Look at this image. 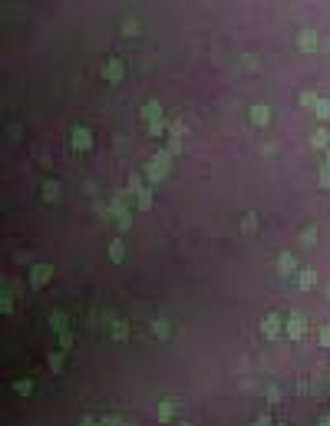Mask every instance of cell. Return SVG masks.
<instances>
[{"mask_svg": "<svg viewBox=\"0 0 330 426\" xmlns=\"http://www.w3.org/2000/svg\"><path fill=\"white\" fill-rule=\"evenodd\" d=\"M327 165H330V152H327Z\"/></svg>", "mask_w": 330, "mask_h": 426, "instance_id": "obj_27", "label": "cell"}, {"mask_svg": "<svg viewBox=\"0 0 330 426\" xmlns=\"http://www.w3.org/2000/svg\"><path fill=\"white\" fill-rule=\"evenodd\" d=\"M50 274H53V271H50L46 264H36V268L30 271V284H33V287H43V284L50 281Z\"/></svg>", "mask_w": 330, "mask_h": 426, "instance_id": "obj_6", "label": "cell"}, {"mask_svg": "<svg viewBox=\"0 0 330 426\" xmlns=\"http://www.w3.org/2000/svg\"><path fill=\"white\" fill-rule=\"evenodd\" d=\"M261 334H264V337H277V334H281V317L267 314V317H264V324H261Z\"/></svg>", "mask_w": 330, "mask_h": 426, "instance_id": "obj_5", "label": "cell"}, {"mask_svg": "<svg viewBox=\"0 0 330 426\" xmlns=\"http://www.w3.org/2000/svg\"><path fill=\"white\" fill-rule=\"evenodd\" d=\"M297 46H300L304 53H314V50H317V33H314V30H300V36H297Z\"/></svg>", "mask_w": 330, "mask_h": 426, "instance_id": "obj_4", "label": "cell"}, {"mask_svg": "<svg viewBox=\"0 0 330 426\" xmlns=\"http://www.w3.org/2000/svg\"><path fill=\"white\" fill-rule=\"evenodd\" d=\"M287 334H291V337H300V334H304V314H291V320H287Z\"/></svg>", "mask_w": 330, "mask_h": 426, "instance_id": "obj_7", "label": "cell"}, {"mask_svg": "<svg viewBox=\"0 0 330 426\" xmlns=\"http://www.w3.org/2000/svg\"><path fill=\"white\" fill-rule=\"evenodd\" d=\"M122 33L135 36V33H139V23H135V20H122Z\"/></svg>", "mask_w": 330, "mask_h": 426, "instance_id": "obj_15", "label": "cell"}, {"mask_svg": "<svg viewBox=\"0 0 330 426\" xmlns=\"http://www.w3.org/2000/svg\"><path fill=\"white\" fill-rule=\"evenodd\" d=\"M122 76H126V63H122L119 56H112L109 63L102 66V79H109V83H119Z\"/></svg>", "mask_w": 330, "mask_h": 426, "instance_id": "obj_1", "label": "cell"}, {"mask_svg": "<svg viewBox=\"0 0 330 426\" xmlns=\"http://www.w3.org/2000/svg\"><path fill=\"white\" fill-rule=\"evenodd\" d=\"M300 106H317V96L314 93H300Z\"/></svg>", "mask_w": 330, "mask_h": 426, "instance_id": "obj_17", "label": "cell"}, {"mask_svg": "<svg viewBox=\"0 0 330 426\" xmlns=\"http://www.w3.org/2000/svg\"><path fill=\"white\" fill-rule=\"evenodd\" d=\"M168 172V155H155L152 162H149V178H152V182H159V178H162V175Z\"/></svg>", "mask_w": 330, "mask_h": 426, "instance_id": "obj_3", "label": "cell"}, {"mask_svg": "<svg viewBox=\"0 0 330 426\" xmlns=\"http://www.w3.org/2000/svg\"><path fill=\"white\" fill-rule=\"evenodd\" d=\"M112 334H116V337H129V327H126V324H116Z\"/></svg>", "mask_w": 330, "mask_h": 426, "instance_id": "obj_19", "label": "cell"}, {"mask_svg": "<svg viewBox=\"0 0 330 426\" xmlns=\"http://www.w3.org/2000/svg\"><path fill=\"white\" fill-rule=\"evenodd\" d=\"M320 182H324V185L330 188V165H327V169H324V172H320Z\"/></svg>", "mask_w": 330, "mask_h": 426, "instance_id": "obj_23", "label": "cell"}, {"mask_svg": "<svg viewBox=\"0 0 330 426\" xmlns=\"http://www.w3.org/2000/svg\"><path fill=\"white\" fill-rule=\"evenodd\" d=\"M83 426H96V423H93V420H89V416H86V420H83Z\"/></svg>", "mask_w": 330, "mask_h": 426, "instance_id": "obj_26", "label": "cell"}, {"mask_svg": "<svg viewBox=\"0 0 330 426\" xmlns=\"http://www.w3.org/2000/svg\"><path fill=\"white\" fill-rule=\"evenodd\" d=\"M314 112H317V119H330V103H327V99H320L317 106H314Z\"/></svg>", "mask_w": 330, "mask_h": 426, "instance_id": "obj_12", "label": "cell"}, {"mask_svg": "<svg viewBox=\"0 0 330 426\" xmlns=\"http://www.w3.org/2000/svg\"><path fill=\"white\" fill-rule=\"evenodd\" d=\"M254 225H258V221H254V215H248V218H244V231H254Z\"/></svg>", "mask_w": 330, "mask_h": 426, "instance_id": "obj_22", "label": "cell"}, {"mask_svg": "<svg viewBox=\"0 0 330 426\" xmlns=\"http://www.w3.org/2000/svg\"><path fill=\"white\" fill-rule=\"evenodd\" d=\"M102 426H122L119 416H109V420H102Z\"/></svg>", "mask_w": 330, "mask_h": 426, "instance_id": "obj_24", "label": "cell"}, {"mask_svg": "<svg viewBox=\"0 0 330 426\" xmlns=\"http://www.w3.org/2000/svg\"><path fill=\"white\" fill-rule=\"evenodd\" d=\"M317 284V274L314 271H300V287H314Z\"/></svg>", "mask_w": 330, "mask_h": 426, "instance_id": "obj_13", "label": "cell"}, {"mask_svg": "<svg viewBox=\"0 0 330 426\" xmlns=\"http://www.w3.org/2000/svg\"><path fill=\"white\" fill-rule=\"evenodd\" d=\"M149 129H152V136H159V132H162L165 126H162V119H155V122H149Z\"/></svg>", "mask_w": 330, "mask_h": 426, "instance_id": "obj_21", "label": "cell"}, {"mask_svg": "<svg viewBox=\"0 0 330 426\" xmlns=\"http://www.w3.org/2000/svg\"><path fill=\"white\" fill-rule=\"evenodd\" d=\"M155 334H159V337H168V324H165V320H155Z\"/></svg>", "mask_w": 330, "mask_h": 426, "instance_id": "obj_18", "label": "cell"}, {"mask_svg": "<svg viewBox=\"0 0 330 426\" xmlns=\"http://www.w3.org/2000/svg\"><path fill=\"white\" fill-rule=\"evenodd\" d=\"M324 142H327V132L317 129V132H314V145H324Z\"/></svg>", "mask_w": 330, "mask_h": 426, "instance_id": "obj_20", "label": "cell"}, {"mask_svg": "<svg viewBox=\"0 0 330 426\" xmlns=\"http://www.w3.org/2000/svg\"><path fill=\"white\" fill-rule=\"evenodd\" d=\"M56 188H60V185H56V182H46V185H43V198H46V202H53V198L60 195Z\"/></svg>", "mask_w": 330, "mask_h": 426, "instance_id": "obj_14", "label": "cell"}, {"mask_svg": "<svg viewBox=\"0 0 330 426\" xmlns=\"http://www.w3.org/2000/svg\"><path fill=\"white\" fill-rule=\"evenodd\" d=\"M172 416H175V403H172V400H165V403L159 406V420H172Z\"/></svg>", "mask_w": 330, "mask_h": 426, "instance_id": "obj_10", "label": "cell"}, {"mask_svg": "<svg viewBox=\"0 0 330 426\" xmlns=\"http://www.w3.org/2000/svg\"><path fill=\"white\" fill-rule=\"evenodd\" d=\"M320 340H324V344L330 347V327H324V330H320Z\"/></svg>", "mask_w": 330, "mask_h": 426, "instance_id": "obj_25", "label": "cell"}, {"mask_svg": "<svg viewBox=\"0 0 330 426\" xmlns=\"http://www.w3.org/2000/svg\"><path fill=\"white\" fill-rule=\"evenodd\" d=\"M281 271H294V258H291V254H281Z\"/></svg>", "mask_w": 330, "mask_h": 426, "instance_id": "obj_16", "label": "cell"}, {"mask_svg": "<svg viewBox=\"0 0 330 426\" xmlns=\"http://www.w3.org/2000/svg\"><path fill=\"white\" fill-rule=\"evenodd\" d=\"M248 119H251L254 126H264V122H267V106H251Z\"/></svg>", "mask_w": 330, "mask_h": 426, "instance_id": "obj_9", "label": "cell"}, {"mask_svg": "<svg viewBox=\"0 0 330 426\" xmlns=\"http://www.w3.org/2000/svg\"><path fill=\"white\" fill-rule=\"evenodd\" d=\"M109 258H112V261H122V258H126V248H122V241H112Z\"/></svg>", "mask_w": 330, "mask_h": 426, "instance_id": "obj_11", "label": "cell"}, {"mask_svg": "<svg viewBox=\"0 0 330 426\" xmlns=\"http://www.w3.org/2000/svg\"><path fill=\"white\" fill-rule=\"evenodd\" d=\"M159 116H162V106H159L155 99H149V103H145V106H142V119L155 122V119H159Z\"/></svg>", "mask_w": 330, "mask_h": 426, "instance_id": "obj_8", "label": "cell"}, {"mask_svg": "<svg viewBox=\"0 0 330 426\" xmlns=\"http://www.w3.org/2000/svg\"><path fill=\"white\" fill-rule=\"evenodd\" d=\"M69 145H73V149H89V145H93V136H89V129L76 126V129L69 132Z\"/></svg>", "mask_w": 330, "mask_h": 426, "instance_id": "obj_2", "label": "cell"}]
</instances>
